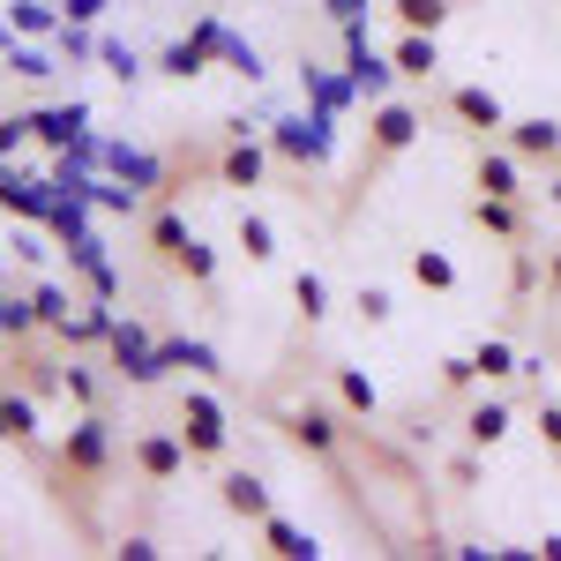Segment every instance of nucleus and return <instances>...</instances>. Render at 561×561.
Instances as JSON below:
<instances>
[{
    "label": "nucleus",
    "mask_w": 561,
    "mask_h": 561,
    "mask_svg": "<svg viewBox=\"0 0 561 561\" xmlns=\"http://www.w3.org/2000/svg\"><path fill=\"white\" fill-rule=\"evenodd\" d=\"M262 135H270V150L285 165H330L337 158V113H322V105L314 113H277Z\"/></svg>",
    "instance_id": "nucleus-1"
},
{
    "label": "nucleus",
    "mask_w": 561,
    "mask_h": 561,
    "mask_svg": "<svg viewBox=\"0 0 561 561\" xmlns=\"http://www.w3.org/2000/svg\"><path fill=\"white\" fill-rule=\"evenodd\" d=\"M53 472L60 479H105L113 472V427H105V412H76V427L60 434V449H53Z\"/></svg>",
    "instance_id": "nucleus-2"
},
{
    "label": "nucleus",
    "mask_w": 561,
    "mask_h": 561,
    "mask_svg": "<svg viewBox=\"0 0 561 561\" xmlns=\"http://www.w3.org/2000/svg\"><path fill=\"white\" fill-rule=\"evenodd\" d=\"M105 352H113V375L135 389H158L165 375H173V359H165V345L142 330V322H113V337H105Z\"/></svg>",
    "instance_id": "nucleus-3"
},
{
    "label": "nucleus",
    "mask_w": 561,
    "mask_h": 561,
    "mask_svg": "<svg viewBox=\"0 0 561 561\" xmlns=\"http://www.w3.org/2000/svg\"><path fill=\"white\" fill-rule=\"evenodd\" d=\"M180 434H187L195 465H217V457L232 449V427H225V404H217L210 389H180Z\"/></svg>",
    "instance_id": "nucleus-4"
},
{
    "label": "nucleus",
    "mask_w": 561,
    "mask_h": 561,
    "mask_svg": "<svg viewBox=\"0 0 561 561\" xmlns=\"http://www.w3.org/2000/svg\"><path fill=\"white\" fill-rule=\"evenodd\" d=\"M128 457H135V472L158 479V486H173V479L195 465V449H187V434H180V427H150V434H135Z\"/></svg>",
    "instance_id": "nucleus-5"
},
{
    "label": "nucleus",
    "mask_w": 561,
    "mask_h": 561,
    "mask_svg": "<svg viewBox=\"0 0 561 561\" xmlns=\"http://www.w3.org/2000/svg\"><path fill=\"white\" fill-rule=\"evenodd\" d=\"M277 427H285V442L307 449V457H337V442H345V420H337L330 404H293V412H277Z\"/></svg>",
    "instance_id": "nucleus-6"
},
{
    "label": "nucleus",
    "mask_w": 561,
    "mask_h": 561,
    "mask_svg": "<svg viewBox=\"0 0 561 561\" xmlns=\"http://www.w3.org/2000/svg\"><path fill=\"white\" fill-rule=\"evenodd\" d=\"M420 128H427V121H420L404 98H382L375 121H367V158H404V150L420 142Z\"/></svg>",
    "instance_id": "nucleus-7"
},
{
    "label": "nucleus",
    "mask_w": 561,
    "mask_h": 561,
    "mask_svg": "<svg viewBox=\"0 0 561 561\" xmlns=\"http://www.w3.org/2000/svg\"><path fill=\"white\" fill-rule=\"evenodd\" d=\"M98 165H105L113 180H128V187L173 195V187H165V158H158V150H135V142H105V150H98Z\"/></svg>",
    "instance_id": "nucleus-8"
},
{
    "label": "nucleus",
    "mask_w": 561,
    "mask_h": 561,
    "mask_svg": "<svg viewBox=\"0 0 561 561\" xmlns=\"http://www.w3.org/2000/svg\"><path fill=\"white\" fill-rule=\"evenodd\" d=\"M270 158H277V150H270V135H232V142H225V158H217V180H225V187H262V180H270Z\"/></svg>",
    "instance_id": "nucleus-9"
},
{
    "label": "nucleus",
    "mask_w": 561,
    "mask_h": 561,
    "mask_svg": "<svg viewBox=\"0 0 561 561\" xmlns=\"http://www.w3.org/2000/svg\"><path fill=\"white\" fill-rule=\"evenodd\" d=\"M31 135H38L45 150H76L90 135V105L83 98H68V105H45V113H31Z\"/></svg>",
    "instance_id": "nucleus-10"
},
{
    "label": "nucleus",
    "mask_w": 561,
    "mask_h": 561,
    "mask_svg": "<svg viewBox=\"0 0 561 561\" xmlns=\"http://www.w3.org/2000/svg\"><path fill=\"white\" fill-rule=\"evenodd\" d=\"M68 270L90 285V300H121V277H113V262H105V240H98V232L68 240Z\"/></svg>",
    "instance_id": "nucleus-11"
},
{
    "label": "nucleus",
    "mask_w": 561,
    "mask_h": 561,
    "mask_svg": "<svg viewBox=\"0 0 561 561\" xmlns=\"http://www.w3.org/2000/svg\"><path fill=\"white\" fill-rule=\"evenodd\" d=\"M217 502H225V517H240V524H262L277 502H270V486H262L255 472H225L217 479Z\"/></svg>",
    "instance_id": "nucleus-12"
},
{
    "label": "nucleus",
    "mask_w": 561,
    "mask_h": 561,
    "mask_svg": "<svg viewBox=\"0 0 561 561\" xmlns=\"http://www.w3.org/2000/svg\"><path fill=\"white\" fill-rule=\"evenodd\" d=\"M0 442H8V449H38V397L23 382L0 389Z\"/></svg>",
    "instance_id": "nucleus-13"
},
{
    "label": "nucleus",
    "mask_w": 561,
    "mask_h": 561,
    "mask_svg": "<svg viewBox=\"0 0 561 561\" xmlns=\"http://www.w3.org/2000/svg\"><path fill=\"white\" fill-rule=\"evenodd\" d=\"M345 76L359 83V98H367V105H382L389 83H397V60H389V53H375V45H345Z\"/></svg>",
    "instance_id": "nucleus-14"
},
{
    "label": "nucleus",
    "mask_w": 561,
    "mask_h": 561,
    "mask_svg": "<svg viewBox=\"0 0 561 561\" xmlns=\"http://www.w3.org/2000/svg\"><path fill=\"white\" fill-rule=\"evenodd\" d=\"M502 142H510L517 158H531V165H539V158L554 165V158H561V121H547V113H531V121H510V128H502Z\"/></svg>",
    "instance_id": "nucleus-15"
},
{
    "label": "nucleus",
    "mask_w": 561,
    "mask_h": 561,
    "mask_svg": "<svg viewBox=\"0 0 561 561\" xmlns=\"http://www.w3.org/2000/svg\"><path fill=\"white\" fill-rule=\"evenodd\" d=\"M449 113L465 121V128H479V135H502L510 128V113H502V98L486 83H465V90H449Z\"/></svg>",
    "instance_id": "nucleus-16"
},
{
    "label": "nucleus",
    "mask_w": 561,
    "mask_h": 561,
    "mask_svg": "<svg viewBox=\"0 0 561 561\" xmlns=\"http://www.w3.org/2000/svg\"><path fill=\"white\" fill-rule=\"evenodd\" d=\"M510 427H517L510 397H479L472 412H465V442H472V449H502V442H510Z\"/></svg>",
    "instance_id": "nucleus-17"
},
{
    "label": "nucleus",
    "mask_w": 561,
    "mask_h": 561,
    "mask_svg": "<svg viewBox=\"0 0 561 561\" xmlns=\"http://www.w3.org/2000/svg\"><path fill=\"white\" fill-rule=\"evenodd\" d=\"M479 195H517L524 203V158L510 150V142H494V150H479Z\"/></svg>",
    "instance_id": "nucleus-18"
},
{
    "label": "nucleus",
    "mask_w": 561,
    "mask_h": 561,
    "mask_svg": "<svg viewBox=\"0 0 561 561\" xmlns=\"http://www.w3.org/2000/svg\"><path fill=\"white\" fill-rule=\"evenodd\" d=\"M187 248H195L187 217H180L173 203H158V210H150V255L165 262V270H180V262H187Z\"/></svg>",
    "instance_id": "nucleus-19"
},
{
    "label": "nucleus",
    "mask_w": 561,
    "mask_h": 561,
    "mask_svg": "<svg viewBox=\"0 0 561 561\" xmlns=\"http://www.w3.org/2000/svg\"><path fill=\"white\" fill-rule=\"evenodd\" d=\"M0 210H15L23 225H45V210H53V180H23L15 165H8V180H0Z\"/></svg>",
    "instance_id": "nucleus-20"
},
{
    "label": "nucleus",
    "mask_w": 561,
    "mask_h": 561,
    "mask_svg": "<svg viewBox=\"0 0 561 561\" xmlns=\"http://www.w3.org/2000/svg\"><path fill=\"white\" fill-rule=\"evenodd\" d=\"M210 60H217V45L195 31V38H173L165 53H158V76H173V83H195V76H210Z\"/></svg>",
    "instance_id": "nucleus-21"
},
{
    "label": "nucleus",
    "mask_w": 561,
    "mask_h": 561,
    "mask_svg": "<svg viewBox=\"0 0 561 561\" xmlns=\"http://www.w3.org/2000/svg\"><path fill=\"white\" fill-rule=\"evenodd\" d=\"M389 60H397L404 83H427L434 68H442V45H434V31H404V38L389 45Z\"/></svg>",
    "instance_id": "nucleus-22"
},
{
    "label": "nucleus",
    "mask_w": 561,
    "mask_h": 561,
    "mask_svg": "<svg viewBox=\"0 0 561 561\" xmlns=\"http://www.w3.org/2000/svg\"><path fill=\"white\" fill-rule=\"evenodd\" d=\"M45 322H38V300L31 293H8V277H0V345H31Z\"/></svg>",
    "instance_id": "nucleus-23"
},
{
    "label": "nucleus",
    "mask_w": 561,
    "mask_h": 561,
    "mask_svg": "<svg viewBox=\"0 0 561 561\" xmlns=\"http://www.w3.org/2000/svg\"><path fill=\"white\" fill-rule=\"evenodd\" d=\"M262 547H270L277 561H314V554H322V547H314V531H300V524L277 517V510L262 517Z\"/></svg>",
    "instance_id": "nucleus-24"
},
{
    "label": "nucleus",
    "mask_w": 561,
    "mask_h": 561,
    "mask_svg": "<svg viewBox=\"0 0 561 561\" xmlns=\"http://www.w3.org/2000/svg\"><path fill=\"white\" fill-rule=\"evenodd\" d=\"M472 225H479V232H494V240H517V232H524L517 195H479V203H472Z\"/></svg>",
    "instance_id": "nucleus-25"
},
{
    "label": "nucleus",
    "mask_w": 561,
    "mask_h": 561,
    "mask_svg": "<svg viewBox=\"0 0 561 561\" xmlns=\"http://www.w3.org/2000/svg\"><path fill=\"white\" fill-rule=\"evenodd\" d=\"M300 83H307V98H314L322 113H345L352 98H359V83H352V76H330V68H314V60L300 68Z\"/></svg>",
    "instance_id": "nucleus-26"
},
{
    "label": "nucleus",
    "mask_w": 561,
    "mask_h": 561,
    "mask_svg": "<svg viewBox=\"0 0 561 561\" xmlns=\"http://www.w3.org/2000/svg\"><path fill=\"white\" fill-rule=\"evenodd\" d=\"M45 232L68 248V240H83L90 232V195H53V210H45Z\"/></svg>",
    "instance_id": "nucleus-27"
},
{
    "label": "nucleus",
    "mask_w": 561,
    "mask_h": 561,
    "mask_svg": "<svg viewBox=\"0 0 561 561\" xmlns=\"http://www.w3.org/2000/svg\"><path fill=\"white\" fill-rule=\"evenodd\" d=\"M31 300H38V322L53 330V337L83 314V307H76V293H68V285H53V277H38V285H31Z\"/></svg>",
    "instance_id": "nucleus-28"
},
{
    "label": "nucleus",
    "mask_w": 561,
    "mask_h": 561,
    "mask_svg": "<svg viewBox=\"0 0 561 561\" xmlns=\"http://www.w3.org/2000/svg\"><path fill=\"white\" fill-rule=\"evenodd\" d=\"M472 359H479V382H510V375H524V352L510 345V337H479Z\"/></svg>",
    "instance_id": "nucleus-29"
},
{
    "label": "nucleus",
    "mask_w": 561,
    "mask_h": 561,
    "mask_svg": "<svg viewBox=\"0 0 561 561\" xmlns=\"http://www.w3.org/2000/svg\"><path fill=\"white\" fill-rule=\"evenodd\" d=\"M8 31L15 38H53L60 31V8L53 0H8Z\"/></svg>",
    "instance_id": "nucleus-30"
},
{
    "label": "nucleus",
    "mask_w": 561,
    "mask_h": 561,
    "mask_svg": "<svg viewBox=\"0 0 561 561\" xmlns=\"http://www.w3.org/2000/svg\"><path fill=\"white\" fill-rule=\"evenodd\" d=\"M165 359H173V367H187V375H203V382H217V375H225L217 345H203V337H165Z\"/></svg>",
    "instance_id": "nucleus-31"
},
{
    "label": "nucleus",
    "mask_w": 561,
    "mask_h": 561,
    "mask_svg": "<svg viewBox=\"0 0 561 561\" xmlns=\"http://www.w3.org/2000/svg\"><path fill=\"white\" fill-rule=\"evenodd\" d=\"M337 397H345V412H359V420H375V412H382V389H375L367 367H337Z\"/></svg>",
    "instance_id": "nucleus-32"
},
{
    "label": "nucleus",
    "mask_w": 561,
    "mask_h": 561,
    "mask_svg": "<svg viewBox=\"0 0 561 561\" xmlns=\"http://www.w3.org/2000/svg\"><path fill=\"white\" fill-rule=\"evenodd\" d=\"M217 60H225L240 83H262V45H248L240 31H232V23H225V38H217Z\"/></svg>",
    "instance_id": "nucleus-33"
},
{
    "label": "nucleus",
    "mask_w": 561,
    "mask_h": 561,
    "mask_svg": "<svg viewBox=\"0 0 561 561\" xmlns=\"http://www.w3.org/2000/svg\"><path fill=\"white\" fill-rule=\"evenodd\" d=\"M98 60H105V76H113V83H128V90L150 76V60H142L135 45H121V38H98Z\"/></svg>",
    "instance_id": "nucleus-34"
},
{
    "label": "nucleus",
    "mask_w": 561,
    "mask_h": 561,
    "mask_svg": "<svg viewBox=\"0 0 561 561\" xmlns=\"http://www.w3.org/2000/svg\"><path fill=\"white\" fill-rule=\"evenodd\" d=\"M412 277H420L427 293H457V262L442 255V248H412Z\"/></svg>",
    "instance_id": "nucleus-35"
},
{
    "label": "nucleus",
    "mask_w": 561,
    "mask_h": 561,
    "mask_svg": "<svg viewBox=\"0 0 561 561\" xmlns=\"http://www.w3.org/2000/svg\"><path fill=\"white\" fill-rule=\"evenodd\" d=\"M232 240H240V255H248V262L277 255V232H270V217H255V210H240V232H232Z\"/></svg>",
    "instance_id": "nucleus-36"
},
{
    "label": "nucleus",
    "mask_w": 561,
    "mask_h": 561,
    "mask_svg": "<svg viewBox=\"0 0 561 561\" xmlns=\"http://www.w3.org/2000/svg\"><path fill=\"white\" fill-rule=\"evenodd\" d=\"M389 15H397L404 31H442V23H449V0H389Z\"/></svg>",
    "instance_id": "nucleus-37"
},
{
    "label": "nucleus",
    "mask_w": 561,
    "mask_h": 561,
    "mask_svg": "<svg viewBox=\"0 0 561 561\" xmlns=\"http://www.w3.org/2000/svg\"><path fill=\"white\" fill-rule=\"evenodd\" d=\"M293 307H300V322H307V330H314V322L330 314V285H322L314 270H300V277H293Z\"/></svg>",
    "instance_id": "nucleus-38"
},
{
    "label": "nucleus",
    "mask_w": 561,
    "mask_h": 561,
    "mask_svg": "<svg viewBox=\"0 0 561 561\" xmlns=\"http://www.w3.org/2000/svg\"><path fill=\"white\" fill-rule=\"evenodd\" d=\"M60 389H68V404H76V412H98V375H90L83 359H68V367H60Z\"/></svg>",
    "instance_id": "nucleus-39"
},
{
    "label": "nucleus",
    "mask_w": 561,
    "mask_h": 561,
    "mask_svg": "<svg viewBox=\"0 0 561 561\" xmlns=\"http://www.w3.org/2000/svg\"><path fill=\"white\" fill-rule=\"evenodd\" d=\"M53 45L68 53V68H76V60H98V38H90V23H68V15H60V31H53Z\"/></svg>",
    "instance_id": "nucleus-40"
},
{
    "label": "nucleus",
    "mask_w": 561,
    "mask_h": 561,
    "mask_svg": "<svg viewBox=\"0 0 561 561\" xmlns=\"http://www.w3.org/2000/svg\"><path fill=\"white\" fill-rule=\"evenodd\" d=\"M8 76H23V83H45V76H53V53H38V45H8Z\"/></svg>",
    "instance_id": "nucleus-41"
},
{
    "label": "nucleus",
    "mask_w": 561,
    "mask_h": 561,
    "mask_svg": "<svg viewBox=\"0 0 561 561\" xmlns=\"http://www.w3.org/2000/svg\"><path fill=\"white\" fill-rule=\"evenodd\" d=\"M180 277H187V285H217V248H203V240H195V248H187V262H180Z\"/></svg>",
    "instance_id": "nucleus-42"
},
{
    "label": "nucleus",
    "mask_w": 561,
    "mask_h": 561,
    "mask_svg": "<svg viewBox=\"0 0 561 561\" xmlns=\"http://www.w3.org/2000/svg\"><path fill=\"white\" fill-rule=\"evenodd\" d=\"M352 307H359V322H375V330H382L389 314H397V300H389L382 285H359V300H352Z\"/></svg>",
    "instance_id": "nucleus-43"
},
{
    "label": "nucleus",
    "mask_w": 561,
    "mask_h": 561,
    "mask_svg": "<svg viewBox=\"0 0 561 561\" xmlns=\"http://www.w3.org/2000/svg\"><path fill=\"white\" fill-rule=\"evenodd\" d=\"M23 142H38L31 135V113H0V158H15Z\"/></svg>",
    "instance_id": "nucleus-44"
},
{
    "label": "nucleus",
    "mask_w": 561,
    "mask_h": 561,
    "mask_svg": "<svg viewBox=\"0 0 561 561\" xmlns=\"http://www.w3.org/2000/svg\"><path fill=\"white\" fill-rule=\"evenodd\" d=\"M479 382V359L465 352V359H442V389H472Z\"/></svg>",
    "instance_id": "nucleus-45"
},
{
    "label": "nucleus",
    "mask_w": 561,
    "mask_h": 561,
    "mask_svg": "<svg viewBox=\"0 0 561 561\" xmlns=\"http://www.w3.org/2000/svg\"><path fill=\"white\" fill-rule=\"evenodd\" d=\"M479 457H486V449H465V457H449V486H479V472H486Z\"/></svg>",
    "instance_id": "nucleus-46"
},
{
    "label": "nucleus",
    "mask_w": 561,
    "mask_h": 561,
    "mask_svg": "<svg viewBox=\"0 0 561 561\" xmlns=\"http://www.w3.org/2000/svg\"><path fill=\"white\" fill-rule=\"evenodd\" d=\"M8 248H15V262H31V270H45V255H53V248H45L38 232H15V240H8Z\"/></svg>",
    "instance_id": "nucleus-47"
},
{
    "label": "nucleus",
    "mask_w": 561,
    "mask_h": 561,
    "mask_svg": "<svg viewBox=\"0 0 561 561\" xmlns=\"http://www.w3.org/2000/svg\"><path fill=\"white\" fill-rule=\"evenodd\" d=\"M539 442L561 457V404H539Z\"/></svg>",
    "instance_id": "nucleus-48"
},
{
    "label": "nucleus",
    "mask_w": 561,
    "mask_h": 561,
    "mask_svg": "<svg viewBox=\"0 0 561 561\" xmlns=\"http://www.w3.org/2000/svg\"><path fill=\"white\" fill-rule=\"evenodd\" d=\"M113 554H121V561H158V539H142V531H135V539H121Z\"/></svg>",
    "instance_id": "nucleus-49"
},
{
    "label": "nucleus",
    "mask_w": 561,
    "mask_h": 561,
    "mask_svg": "<svg viewBox=\"0 0 561 561\" xmlns=\"http://www.w3.org/2000/svg\"><path fill=\"white\" fill-rule=\"evenodd\" d=\"M60 15H68V23H98V15H105V0H60Z\"/></svg>",
    "instance_id": "nucleus-50"
},
{
    "label": "nucleus",
    "mask_w": 561,
    "mask_h": 561,
    "mask_svg": "<svg viewBox=\"0 0 561 561\" xmlns=\"http://www.w3.org/2000/svg\"><path fill=\"white\" fill-rule=\"evenodd\" d=\"M322 8H330L337 23H352V15H367V0H322Z\"/></svg>",
    "instance_id": "nucleus-51"
},
{
    "label": "nucleus",
    "mask_w": 561,
    "mask_h": 561,
    "mask_svg": "<svg viewBox=\"0 0 561 561\" xmlns=\"http://www.w3.org/2000/svg\"><path fill=\"white\" fill-rule=\"evenodd\" d=\"M531 554H547V561H561V531H547V539H539V547H531Z\"/></svg>",
    "instance_id": "nucleus-52"
},
{
    "label": "nucleus",
    "mask_w": 561,
    "mask_h": 561,
    "mask_svg": "<svg viewBox=\"0 0 561 561\" xmlns=\"http://www.w3.org/2000/svg\"><path fill=\"white\" fill-rule=\"evenodd\" d=\"M547 285H554V293H561V248H554V255H547Z\"/></svg>",
    "instance_id": "nucleus-53"
},
{
    "label": "nucleus",
    "mask_w": 561,
    "mask_h": 561,
    "mask_svg": "<svg viewBox=\"0 0 561 561\" xmlns=\"http://www.w3.org/2000/svg\"><path fill=\"white\" fill-rule=\"evenodd\" d=\"M547 203H561V180H547Z\"/></svg>",
    "instance_id": "nucleus-54"
},
{
    "label": "nucleus",
    "mask_w": 561,
    "mask_h": 561,
    "mask_svg": "<svg viewBox=\"0 0 561 561\" xmlns=\"http://www.w3.org/2000/svg\"><path fill=\"white\" fill-rule=\"evenodd\" d=\"M0 277H8V248H0Z\"/></svg>",
    "instance_id": "nucleus-55"
}]
</instances>
